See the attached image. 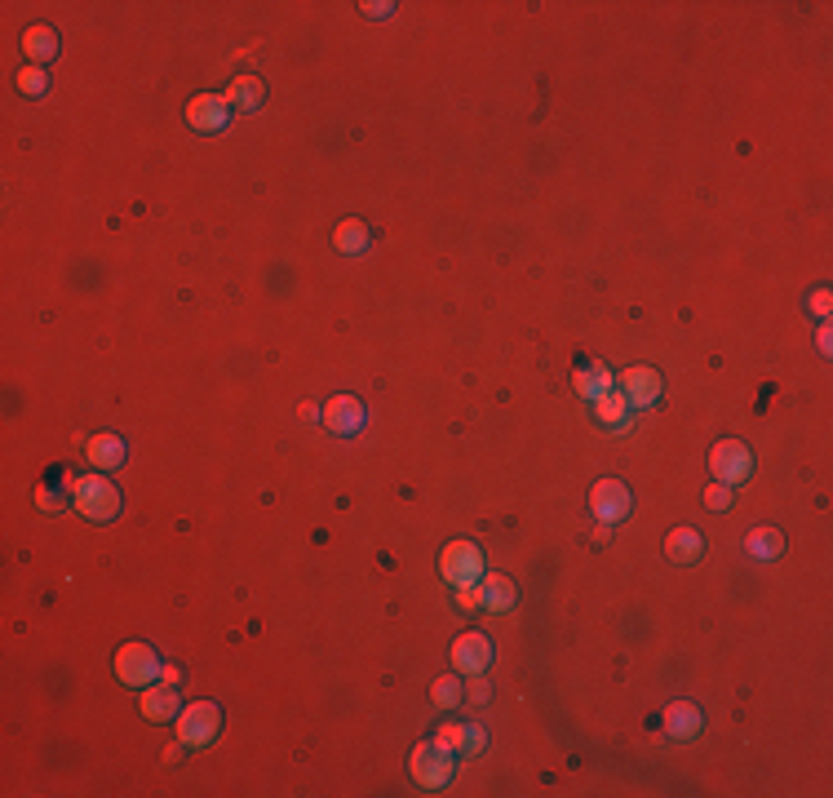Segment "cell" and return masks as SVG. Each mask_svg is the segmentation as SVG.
Returning a JSON list of instances; mask_svg holds the SVG:
<instances>
[{"label":"cell","instance_id":"cell-1","mask_svg":"<svg viewBox=\"0 0 833 798\" xmlns=\"http://www.w3.org/2000/svg\"><path fill=\"white\" fill-rule=\"evenodd\" d=\"M71 506L94 524H107V519L120 515V493L107 475H80L71 479Z\"/></svg>","mask_w":833,"mask_h":798},{"label":"cell","instance_id":"cell-14","mask_svg":"<svg viewBox=\"0 0 833 798\" xmlns=\"http://www.w3.org/2000/svg\"><path fill=\"white\" fill-rule=\"evenodd\" d=\"M475 595H479V612H510L514 599H519V590H514V581L506 577V572H483Z\"/></svg>","mask_w":833,"mask_h":798},{"label":"cell","instance_id":"cell-28","mask_svg":"<svg viewBox=\"0 0 833 798\" xmlns=\"http://www.w3.org/2000/svg\"><path fill=\"white\" fill-rule=\"evenodd\" d=\"M466 697L475 701V705H488V701H492V683H470Z\"/></svg>","mask_w":833,"mask_h":798},{"label":"cell","instance_id":"cell-17","mask_svg":"<svg viewBox=\"0 0 833 798\" xmlns=\"http://www.w3.org/2000/svg\"><path fill=\"white\" fill-rule=\"evenodd\" d=\"M701 555H705V537L696 528L665 532V559H674V564H696Z\"/></svg>","mask_w":833,"mask_h":798},{"label":"cell","instance_id":"cell-30","mask_svg":"<svg viewBox=\"0 0 833 798\" xmlns=\"http://www.w3.org/2000/svg\"><path fill=\"white\" fill-rule=\"evenodd\" d=\"M178 679H182V670H178V665H160V683H169V688H178Z\"/></svg>","mask_w":833,"mask_h":798},{"label":"cell","instance_id":"cell-12","mask_svg":"<svg viewBox=\"0 0 833 798\" xmlns=\"http://www.w3.org/2000/svg\"><path fill=\"white\" fill-rule=\"evenodd\" d=\"M439 745H448L452 754H466V759H479L483 750H488V732H483V723H444V728L435 732Z\"/></svg>","mask_w":833,"mask_h":798},{"label":"cell","instance_id":"cell-4","mask_svg":"<svg viewBox=\"0 0 833 798\" xmlns=\"http://www.w3.org/2000/svg\"><path fill=\"white\" fill-rule=\"evenodd\" d=\"M116 679L125 683V688H151V683L160 679V657L156 648H147V643H125V648L116 652Z\"/></svg>","mask_w":833,"mask_h":798},{"label":"cell","instance_id":"cell-16","mask_svg":"<svg viewBox=\"0 0 833 798\" xmlns=\"http://www.w3.org/2000/svg\"><path fill=\"white\" fill-rule=\"evenodd\" d=\"M226 107H231V116H249V111L262 107V98H266V85L257 76H235L231 85H226Z\"/></svg>","mask_w":833,"mask_h":798},{"label":"cell","instance_id":"cell-21","mask_svg":"<svg viewBox=\"0 0 833 798\" xmlns=\"http://www.w3.org/2000/svg\"><path fill=\"white\" fill-rule=\"evenodd\" d=\"M572 386H577V395H581V399H590V404H594V399H603V395L612 391V386H616V377H612L603 364H585V368H577Z\"/></svg>","mask_w":833,"mask_h":798},{"label":"cell","instance_id":"cell-32","mask_svg":"<svg viewBox=\"0 0 833 798\" xmlns=\"http://www.w3.org/2000/svg\"><path fill=\"white\" fill-rule=\"evenodd\" d=\"M364 14H368V18H386V14H390V5H377V0H368Z\"/></svg>","mask_w":833,"mask_h":798},{"label":"cell","instance_id":"cell-31","mask_svg":"<svg viewBox=\"0 0 833 798\" xmlns=\"http://www.w3.org/2000/svg\"><path fill=\"white\" fill-rule=\"evenodd\" d=\"M811 311H816V315H829V293H825V289H820L816 298H811Z\"/></svg>","mask_w":833,"mask_h":798},{"label":"cell","instance_id":"cell-23","mask_svg":"<svg viewBox=\"0 0 833 798\" xmlns=\"http://www.w3.org/2000/svg\"><path fill=\"white\" fill-rule=\"evenodd\" d=\"M71 479H76V475H54V479H45V484H40L36 501H40V510H45V515H58V510L67 506V488H71Z\"/></svg>","mask_w":833,"mask_h":798},{"label":"cell","instance_id":"cell-20","mask_svg":"<svg viewBox=\"0 0 833 798\" xmlns=\"http://www.w3.org/2000/svg\"><path fill=\"white\" fill-rule=\"evenodd\" d=\"M630 413H634L630 399L616 391V386H612V391L603 395V399H594V417H599V422L608 426V431H625V426H630Z\"/></svg>","mask_w":833,"mask_h":798},{"label":"cell","instance_id":"cell-6","mask_svg":"<svg viewBox=\"0 0 833 798\" xmlns=\"http://www.w3.org/2000/svg\"><path fill=\"white\" fill-rule=\"evenodd\" d=\"M630 510H634V493L621 484V479H599V484L590 488V515L599 519L603 528L630 519Z\"/></svg>","mask_w":833,"mask_h":798},{"label":"cell","instance_id":"cell-7","mask_svg":"<svg viewBox=\"0 0 833 798\" xmlns=\"http://www.w3.org/2000/svg\"><path fill=\"white\" fill-rule=\"evenodd\" d=\"M709 470H714L718 484L736 488L749 479V470H754V453H749L740 439H718L714 453H709Z\"/></svg>","mask_w":833,"mask_h":798},{"label":"cell","instance_id":"cell-13","mask_svg":"<svg viewBox=\"0 0 833 798\" xmlns=\"http://www.w3.org/2000/svg\"><path fill=\"white\" fill-rule=\"evenodd\" d=\"M661 728H665V736H674V741H692V736H701V728H705V714H701V705H692V701H674V705H665Z\"/></svg>","mask_w":833,"mask_h":798},{"label":"cell","instance_id":"cell-3","mask_svg":"<svg viewBox=\"0 0 833 798\" xmlns=\"http://www.w3.org/2000/svg\"><path fill=\"white\" fill-rule=\"evenodd\" d=\"M408 767H413V781L421 785V790H444L452 776H457L452 750L439 745V741H421L413 750V759H408Z\"/></svg>","mask_w":833,"mask_h":798},{"label":"cell","instance_id":"cell-24","mask_svg":"<svg viewBox=\"0 0 833 798\" xmlns=\"http://www.w3.org/2000/svg\"><path fill=\"white\" fill-rule=\"evenodd\" d=\"M745 550H749L754 559H776L780 550H785V537H780L776 528H754V532L745 537Z\"/></svg>","mask_w":833,"mask_h":798},{"label":"cell","instance_id":"cell-9","mask_svg":"<svg viewBox=\"0 0 833 798\" xmlns=\"http://www.w3.org/2000/svg\"><path fill=\"white\" fill-rule=\"evenodd\" d=\"M448 652H452V670L470 674V679H479V674L492 665V639H488V634H475V630L457 634Z\"/></svg>","mask_w":833,"mask_h":798},{"label":"cell","instance_id":"cell-22","mask_svg":"<svg viewBox=\"0 0 833 798\" xmlns=\"http://www.w3.org/2000/svg\"><path fill=\"white\" fill-rule=\"evenodd\" d=\"M368 240H373V235H368V227L359 218H346V222H337V231H333V244L337 249L346 253V258H359V253L368 249Z\"/></svg>","mask_w":833,"mask_h":798},{"label":"cell","instance_id":"cell-25","mask_svg":"<svg viewBox=\"0 0 833 798\" xmlns=\"http://www.w3.org/2000/svg\"><path fill=\"white\" fill-rule=\"evenodd\" d=\"M461 697H466V688H461L452 674H444V679H435V688H430V701L439 705V710H457Z\"/></svg>","mask_w":833,"mask_h":798},{"label":"cell","instance_id":"cell-10","mask_svg":"<svg viewBox=\"0 0 833 798\" xmlns=\"http://www.w3.org/2000/svg\"><path fill=\"white\" fill-rule=\"evenodd\" d=\"M320 422H324L333 435H359V431H364V422H368V413H364V404H359L355 395H333V399L324 404Z\"/></svg>","mask_w":833,"mask_h":798},{"label":"cell","instance_id":"cell-11","mask_svg":"<svg viewBox=\"0 0 833 798\" xmlns=\"http://www.w3.org/2000/svg\"><path fill=\"white\" fill-rule=\"evenodd\" d=\"M226 120H231V107H226L222 94H195L187 102V125L195 133H222Z\"/></svg>","mask_w":833,"mask_h":798},{"label":"cell","instance_id":"cell-26","mask_svg":"<svg viewBox=\"0 0 833 798\" xmlns=\"http://www.w3.org/2000/svg\"><path fill=\"white\" fill-rule=\"evenodd\" d=\"M18 89H23L27 98H40L49 89V76L40 67H23V71H18Z\"/></svg>","mask_w":833,"mask_h":798},{"label":"cell","instance_id":"cell-2","mask_svg":"<svg viewBox=\"0 0 833 798\" xmlns=\"http://www.w3.org/2000/svg\"><path fill=\"white\" fill-rule=\"evenodd\" d=\"M483 550L475 541H448L444 555H439V577L448 581L452 590H466V586H479L483 577Z\"/></svg>","mask_w":833,"mask_h":798},{"label":"cell","instance_id":"cell-5","mask_svg":"<svg viewBox=\"0 0 833 798\" xmlns=\"http://www.w3.org/2000/svg\"><path fill=\"white\" fill-rule=\"evenodd\" d=\"M178 741L182 745H195V750H204V745L218 736L222 728V710L213 701H195V705H182V714L178 719Z\"/></svg>","mask_w":833,"mask_h":798},{"label":"cell","instance_id":"cell-8","mask_svg":"<svg viewBox=\"0 0 833 798\" xmlns=\"http://www.w3.org/2000/svg\"><path fill=\"white\" fill-rule=\"evenodd\" d=\"M616 391L630 399V408H652L656 399H661L665 382H661V373H656L652 364H630L621 377H616Z\"/></svg>","mask_w":833,"mask_h":798},{"label":"cell","instance_id":"cell-29","mask_svg":"<svg viewBox=\"0 0 833 798\" xmlns=\"http://www.w3.org/2000/svg\"><path fill=\"white\" fill-rule=\"evenodd\" d=\"M457 603L466 612H479V595H475V586H466V590H457Z\"/></svg>","mask_w":833,"mask_h":798},{"label":"cell","instance_id":"cell-27","mask_svg":"<svg viewBox=\"0 0 833 798\" xmlns=\"http://www.w3.org/2000/svg\"><path fill=\"white\" fill-rule=\"evenodd\" d=\"M732 493H736V488H727V484H718V479H714V484L705 488V506H709V510H718V515H723V510L732 506Z\"/></svg>","mask_w":833,"mask_h":798},{"label":"cell","instance_id":"cell-15","mask_svg":"<svg viewBox=\"0 0 833 798\" xmlns=\"http://www.w3.org/2000/svg\"><path fill=\"white\" fill-rule=\"evenodd\" d=\"M142 719L147 723H169V719H178L182 714V705H178V688H169V683H156V688H142Z\"/></svg>","mask_w":833,"mask_h":798},{"label":"cell","instance_id":"cell-18","mask_svg":"<svg viewBox=\"0 0 833 798\" xmlns=\"http://www.w3.org/2000/svg\"><path fill=\"white\" fill-rule=\"evenodd\" d=\"M85 457H89L94 470H116L120 462H125V439L120 435H94L85 444Z\"/></svg>","mask_w":833,"mask_h":798},{"label":"cell","instance_id":"cell-19","mask_svg":"<svg viewBox=\"0 0 833 798\" xmlns=\"http://www.w3.org/2000/svg\"><path fill=\"white\" fill-rule=\"evenodd\" d=\"M23 54H27V63H32V67L49 63V58L58 54V32H54V27H45V23L27 27V32H23Z\"/></svg>","mask_w":833,"mask_h":798}]
</instances>
